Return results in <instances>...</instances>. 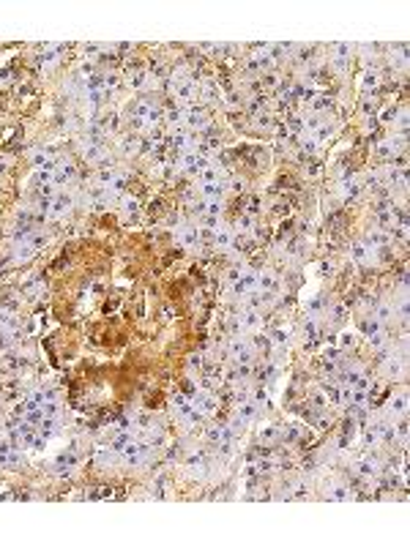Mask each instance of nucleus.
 Segmentation results:
<instances>
[{
    "label": "nucleus",
    "mask_w": 410,
    "mask_h": 546,
    "mask_svg": "<svg viewBox=\"0 0 410 546\" xmlns=\"http://www.w3.org/2000/svg\"><path fill=\"white\" fill-rule=\"evenodd\" d=\"M356 470H359V475H364V478H375L380 472V462L372 459V456H364V459L356 462Z\"/></svg>",
    "instance_id": "ddd939ff"
},
{
    "label": "nucleus",
    "mask_w": 410,
    "mask_h": 546,
    "mask_svg": "<svg viewBox=\"0 0 410 546\" xmlns=\"http://www.w3.org/2000/svg\"><path fill=\"white\" fill-rule=\"evenodd\" d=\"M93 462L99 467H112V464H121V453L112 445H99V448H93Z\"/></svg>",
    "instance_id": "6e6552de"
},
{
    "label": "nucleus",
    "mask_w": 410,
    "mask_h": 546,
    "mask_svg": "<svg viewBox=\"0 0 410 546\" xmlns=\"http://www.w3.org/2000/svg\"><path fill=\"white\" fill-rule=\"evenodd\" d=\"M364 330H366V336H372V333H380V330H383V325H380L378 320L369 317V320H366V325H364Z\"/></svg>",
    "instance_id": "e433bc0d"
},
{
    "label": "nucleus",
    "mask_w": 410,
    "mask_h": 546,
    "mask_svg": "<svg viewBox=\"0 0 410 546\" xmlns=\"http://www.w3.org/2000/svg\"><path fill=\"white\" fill-rule=\"evenodd\" d=\"M192 404H194V410H197L200 415H213L216 413V407H219V399L211 394V391H197L194 394V399H192Z\"/></svg>",
    "instance_id": "39448f33"
},
{
    "label": "nucleus",
    "mask_w": 410,
    "mask_h": 546,
    "mask_svg": "<svg viewBox=\"0 0 410 546\" xmlns=\"http://www.w3.org/2000/svg\"><path fill=\"white\" fill-rule=\"evenodd\" d=\"M276 437H279V429H276L274 423H263V426H260V440H263V443H274Z\"/></svg>",
    "instance_id": "a878e982"
},
{
    "label": "nucleus",
    "mask_w": 410,
    "mask_h": 546,
    "mask_svg": "<svg viewBox=\"0 0 410 546\" xmlns=\"http://www.w3.org/2000/svg\"><path fill=\"white\" fill-rule=\"evenodd\" d=\"M203 213L219 216V213H222V199H203Z\"/></svg>",
    "instance_id": "c85d7f7f"
},
{
    "label": "nucleus",
    "mask_w": 410,
    "mask_h": 546,
    "mask_svg": "<svg viewBox=\"0 0 410 546\" xmlns=\"http://www.w3.org/2000/svg\"><path fill=\"white\" fill-rule=\"evenodd\" d=\"M30 164L36 167V170H44V167H47V170H52V167H55L47 150H33L30 153Z\"/></svg>",
    "instance_id": "aec40b11"
},
{
    "label": "nucleus",
    "mask_w": 410,
    "mask_h": 546,
    "mask_svg": "<svg viewBox=\"0 0 410 546\" xmlns=\"http://www.w3.org/2000/svg\"><path fill=\"white\" fill-rule=\"evenodd\" d=\"M369 347H372V349H383V347H385L383 330H380V333H372V336H369Z\"/></svg>",
    "instance_id": "c9c22d12"
},
{
    "label": "nucleus",
    "mask_w": 410,
    "mask_h": 546,
    "mask_svg": "<svg viewBox=\"0 0 410 546\" xmlns=\"http://www.w3.org/2000/svg\"><path fill=\"white\" fill-rule=\"evenodd\" d=\"M320 126H323V121L317 118V115H309L307 121H304V128H307V134H314Z\"/></svg>",
    "instance_id": "2f4dec72"
},
{
    "label": "nucleus",
    "mask_w": 410,
    "mask_h": 546,
    "mask_svg": "<svg viewBox=\"0 0 410 546\" xmlns=\"http://www.w3.org/2000/svg\"><path fill=\"white\" fill-rule=\"evenodd\" d=\"M279 279H276L274 271H257V290H265V292H274Z\"/></svg>",
    "instance_id": "f3484780"
},
{
    "label": "nucleus",
    "mask_w": 410,
    "mask_h": 546,
    "mask_svg": "<svg viewBox=\"0 0 410 546\" xmlns=\"http://www.w3.org/2000/svg\"><path fill=\"white\" fill-rule=\"evenodd\" d=\"M203 366V355H192L189 358V372H194V369Z\"/></svg>",
    "instance_id": "37998d69"
},
{
    "label": "nucleus",
    "mask_w": 410,
    "mask_h": 546,
    "mask_svg": "<svg viewBox=\"0 0 410 546\" xmlns=\"http://www.w3.org/2000/svg\"><path fill=\"white\" fill-rule=\"evenodd\" d=\"M385 243H388V238H385L383 232H378V229H372L369 235L364 238V246H369L372 251H375V248H380V246H385Z\"/></svg>",
    "instance_id": "5701e85b"
},
{
    "label": "nucleus",
    "mask_w": 410,
    "mask_h": 546,
    "mask_svg": "<svg viewBox=\"0 0 410 546\" xmlns=\"http://www.w3.org/2000/svg\"><path fill=\"white\" fill-rule=\"evenodd\" d=\"M33 254H36V248L30 243H17L14 246V262H27Z\"/></svg>",
    "instance_id": "412c9836"
},
{
    "label": "nucleus",
    "mask_w": 410,
    "mask_h": 546,
    "mask_svg": "<svg viewBox=\"0 0 410 546\" xmlns=\"http://www.w3.org/2000/svg\"><path fill=\"white\" fill-rule=\"evenodd\" d=\"M238 227H241V229H252V227H255V219H252V216H241V219H238Z\"/></svg>",
    "instance_id": "ea45409f"
},
{
    "label": "nucleus",
    "mask_w": 410,
    "mask_h": 546,
    "mask_svg": "<svg viewBox=\"0 0 410 546\" xmlns=\"http://www.w3.org/2000/svg\"><path fill=\"white\" fill-rule=\"evenodd\" d=\"M238 104H241V99H238V93L227 96V107H238Z\"/></svg>",
    "instance_id": "49530a36"
},
{
    "label": "nucleus",
    "mask_w": 410,
    "mask_h": 546,
    "mask_svg": "<svg viewBox=\"0 0 410 546\" xmlns=\"http://www.w3.org/2000/svg\"><path fill=\"white\" fill-rule=\"evenodd\" d=\"M142 437H145V445H154V448H159V445L167 443V434L161 426H145V432H142Z\"/></svg>",
    "instance_id": "2eb2a0df"
},
{
    "label": "nucleus",
    "mask_w": 410,
    "mask_h": 546,
    "mask_svg": "<svg viewBox=\"0 0 410 546\" xmlns=\"http://www.w3.org/2000/svg\"><path fill=\"white\" fill-rule=\"evenodd\" d=\"M227 183H230V189H235V191H244V186H246L244 178H230Z\"/></svg>",
    "instance_id": "79ce46f5"
},
{
    "label": "nucleus",
    "mask_w": 410,
    "mask_h": 546,
    "mask_svg": "<svg viewBox=\"0 0 410 546\" xmlns=\"http://www.w3.org/2000/svg\"><path fill=\"white\" fill-rule=\"evenodd\" d=\"M123 150H126V153H137V150H140V145H137V140H123Z\"/></svg>",
    "instance_id": "a19ab883"
},
{
    "label": "nucleus",
    "mask_w": 410,
    "mask_h": 546,
    "mask_svg": "<svg viewBox=\"0 0 410 546\" xmlns=\"http://www.w3.org/2000/svg\"><path fill=\"white\" fill-rule=\"evenodd\" d=\"M173 88H175V96H178V101L183 104V107L192 101L194 96H197V82H194V79H189V82H178V85H173Z\"/></svg>",
    "instance_id": "f8f14e48"
},
{
    "label": "nucleus",
    "mask_w": 410,
    "mask_h": 546,
    "mask_svg": "<svg viewBox=\"0 0 410 546\" xmlns=\"http://www.w3.org/2000/svg\"><path fill=\"white\" fill-rule=\"evenodd\" d=\"M328 500H333V502L350 500V489H347V486H333V489L328 492Z\"/></svg>",
    "instance_id": "cd10ccee"
},
{
    "label": "nucleus",
    "mask_w": 410,
    "mask_h": 546,
    "mask_svg": "<svg viewBox=\"0 0 410 546\" xmlns=\"http://www.w3.org/2000/svg\"><path fill=\"white\" fill-rule=\"evenodd\" d=\"M148 451H151V445L128 440V443L123 445L118 453H121V462L123 464H128V467H142V464L148 462Z\"/></svg>",
    "instance_id": "f257e3e1"
},
{
    "label": "nucleus",
    "mask_w": 410,
    "mask_h": 546,
    "mask_svg": "<svg viewBox=\"0 0 410 546\" xmlns=\"http://www.w3.org/2000/svg\"><path fill=\"white\" fill-rule=\"evenodd\" d=\"M44 292H47V287H44V284H36V287L30 290V298H41Z\"/></svg>",
    "instance_id": "c03bdc74"
},
{
    "label": "nucleus",
    "mask_w": 410,
    "mask_h": 546,
    "mask_svg": "<svg viewBox=\"0 0 410 546\" xmlns=\"http://www.w3.org/2000/svg\"><path fill=\"white\" fill-rule=\"evenodd\" d=\"M399 150H405V140H402V137H397V140H394V137H388V140H383L378 145V153L383 156V159H394Z\"/></svg>",
    "instance_id": "9d476101"
},
{
    "label": "nucleus",
    "mask_w": 410,
    "mask_h": 546,
    "mask_svg": "<svg viewBox=\"0 0 410 546\" xmlns=\"http://www.w3.org/2000/svg\"><path fill=\"white\" fill-rule=\"evenodd\" d=\"M74 199H77L74 194H63V191H58V194H55V202L50 205V213H47V216L55 219V222H58V219H66L71 213V208H74Z\"/></svg>",
    "instance_id": "7ed1b4c3"
},
{
    "label": "nucleus",
    "mask_w": 410,
    "mask_h": 546,
    "mask_svg": "<svg viewBox=\"0 0 410 546\" xmlns=\"http://www.w3.org/2000/svg\"><path fill=\"white\" fill-rule=\"evenodd\" d=\"M232 246V229L230 227H219L216 229V248H230Z\"/></svg>",
    "instance_id": "4be33fe9"
},
{
    "label": "nucleus",
    "mask_w": 410,
    "mask_h": 546,
    "mask_svg": "<svg viewBox=\"0 0 410 546\" xmlns=\"http://www.w3.org/2000/svg\"><path fill=\"white\" fill-rule=\"evenodd\" d=\"M339 401H342L345 407H350L353 401H356V391H353V385L342 382V388H339Z\"/></svg>",
    "instance_id": "bb28decb"
},
{
    "label": "nucleus",
    "mask_w": 410,
    "mask_h": 546,
    "mask_svg": "<svg viewBox=\"0 0 410 546\" xmlns=\"http://www.w3.org/2000/svg\"><path fill=\"white\" fill-rule=\"evenodd\" d=\"M235 325L241 328V333H252V330L263 328V317H260V311H257V309H244L241 314H238Z\"/></svg>",
    "instance_id": "423d86ee"
},
{
    "label": "nucleus",
    "mask_w": 410,
    "mask_h": 546,
    "mask_svg": "<svg viewBox=\"0 0 410 546\" xmlns=\"http://www.w3.org/2000/svg\"><path fill=\"white\" fill-rule=\"evenodd\" d=\"M372 320H378L380 325L391 323V320H394V303H391V300H383V303H378V309L372 311Z\"/></svg>",
    "instance_id": "a211bd4d"
},
{
    "label": "nucleus",
    "mask_w": 410,
    "mask_h": 546,
    "mask_svg": "<svg viewBox=\"0 0 410 546\" xmlns=\"http://www.w3.org/2000/svg\"><path fill=\"white\" fill-rule=\"evenodd\" d=\"M58 52H60V47H47V50L41 52V63H44L47 69H52V66L58 63V57H60Z\"/></svg>",
    "instance_id": "393cba45"
},
{
    "label": "nucleus",
    "mask_w": 410,
    "mask_h": 546,
    "mask_svg": "<svg viewBox=\"0 0 410 546\" xmlns=\"http://www.w3.org/2000/svg\"><path fill=\"white\" fill-rule=\"evenodd\" d=\"M361 189H364V186H361V180H359V178H353V175H350V178H345V180H342L339 194H342V199H356V197L361 194Z\"/></svg>",
    "instance_id": "4468645a"
},
{
    "label": "nucleus",
    "mask_w": 410,
    "mask_h": 546,
    "mask_svg": "<svg viewBox=\"0 0 410 546\" xmlns=\"http://www.w3.org/2000/svg\"><path fill=\"white\" fill-rule=\"evenodd\" d=\"M17 328V320H14V314L11 311H0V330H14Z\"/></svg>",
    "instance_id": "c756f323"
},
{
    "label": "nucleus",
    "mask_w": 410,
    "mask_h": 546,
    "mask_svg": "<svg viewBox=\"0 0 410 546\" xmlns=\"http://www.w3.org/2000/svg\"><path fill=\"white\" fill-rule=\"evenodd\" d=\"M301 148H304L307 153H314L320 145H317V140H314L312 134H304V137H301Z\"/></svg>",
    "instance_id": "473e14b6"
},
{
    "label": "nucleus",
    "mask_w": 410,
    "mask_h": 546,
    "mask_svg": "<svg viewBox=\"0 0 410 546\" xmlns=\"http://www.w3.org/2000/svg\"><path fill=\"white\" fill-rule=\"evenodd\" d=\"M197 96L205 99V101H219V99H222V90H219V85L213 82V79H205L203 85H197Z\"/></svg>",
    "instance_id": "dca6fc26"
},
{
    "label": "nucleus",
    "mask_w": 410,
    "mask_h": 546,
    "mask_svg": "<svg viewBox=\"0 0 410 546\" xmlns=\"http://www.w3.org/2000/svg\"><path fill=\"white\" fill-rule=\"evenodd\" d=\"M180 126H186L189 131H197V128H208L211 126V121H208V115L203 112V109H183V123Z\"/></svg>",
    "instance_id": "0eeeda50"
},
{
    "label": "nucleus",
    "mask_w": 410,
    "mask_h": 546,
    "mask_svg": "<svg viewBox=\"0 0 410 546\" xmlns=\"http://www.w3.org/2000/svg\"><path fill=\"white\" fill-rule=\"evenodd\" d=\"M287 336H290V330H287V328H284V330L279 328V330H274V333H271V339H274V344H276V347H282V344H287Z\"/></svg>",
    "instance_id": "f704fd0d"
},
{
    "label": "nucleus",
    "mask_w": 410,
    "mask_h": 546,
    "mask_svg": "<svg viewBox=\"0 0 410 546\" xmlns=\"http://www.w3.org/2000/svg\"><path fill=\"white\" fill-rule=\"evenodd\" d=\"M205 437L211 440V443H222V445H227V440L232 437V432H230V426H211V429L205 432Z\"/></svg>",
    "instance_id": "6ab92c4d"
},
{
    "label": "nucleus",
    "mask_w": 410,
    "mask_h": 546,
    "mask_svg": "<svg viewBox=\"0 0 410 546\" xmlns=\"http://www.w3.org/2000/svg\"><path fill=\"white\" fill-rule=\"evenodd\" d=\"M375 85H378V74H375V71H364L361 79H359V88L369 90V88H375Z\"/></svg>",
    "instance_id": "7c9ffc66"
},
{
    "label": "nucleus",
    "mask_w": 410,
    "mask_h": 546,
    "mask_svg": "<svg viewBox=\"0 0 410 546\" xmlns=\"http://www.w3.org/2000/svg\"><path fill=\"white\" fill-rule=\"evenodd\" d=\"M175 238H178V243L183 248H197L200 241H203V232H200V227H194V224H178Z\"/></svg>",
    "instance_id": "20e7f679"
},
{
    "label": "nucleus",
    "mask_w": 410,
    "mask_h": 546,
    "mask_svg": "<svg viewBox=\"0 0 410 546\" xmlns=\"http://www.w3.org/2000/svg\"><path fill=\"white\" fill-rule=\"evenodd\" d=\"M128 85H131V88H145V85H151V76L140 71V74H134L131 79H128Z\"/></svg>",
    "instance_id": "72a5a7b5"
},
{
    "label": "nucleus",
    "mask_w": 410,
    "mask_h": 546,
    "mask_svg": "<svg viewBox=\"0 0 410 546\" xmlns=\"http://www.w3.org/2000/svg\"><path fill=\"white\" fill-rule=\"evenodd\" d=\"M408 413V394H399V396H394V399H388V404H385V418H397V415H405Z\"/></svg>",
    "instance_id": "1a4fd4ad"
},
{
    "label": "nucleus",
    "mask_w": 410,
    "mask_h": 546,
    "mask_svg": "<svg viewBox=\"0 0 410 546\" xmlns=\"http://www.w3.org/2000/svg\"><path fill=\"white\" fill-rule=\"evenodd\" d=\"M353 344V330H342L339 333V347L345 349V347H350Z\"/></svg>",
    "instance_id": "4c0bfd02"
},
{
    "label": "nucleus",
    "mask_w": 410,
    "mask_h": 546,
    "mask_svg": "<svg viewBox=\"0 0 410 546\" xmlns=\"http://www.w3.org/2000/svg\"><path fill=\"white\" fill-rule=\"evenodd\" d=\"M99 50H102V44H85V52H88V55H96Z\"/></svg>",
    "instance_id": "de8ad7c7"
},
{
    "label": "nucleus",
    "mask_w": 410,
    "mask_h": 546,
    "mask_svg": "<svg viewBox=\"0 0 410 546\" xmlns=\"http://www.w3.org/2000/svg\"><path fill=\"white\" fill-rule=\"evenodd\" d=\"M227 349H230L232 361H235L238 366H249V363L255 361V347H252L249 339H244V336H235Z\"/></svg>",
    "instance_id": "f03ea898"
},
{
    "label": "nucleus",
    "mask_w": 410,
    "mask_h": 546,
    "mask_svg": "<svg viewBox=\"0 0 410 546\" xmlns=\"http://www.w3.org/2000/svg\"><path fill=\"white\" fill-rule=\"evenodd\" d=\"M345 317H347V309L342 303H336V306H333V320H339V323H342Z\"/></svg>",
    "instance_id": "58836bf2"
},
{
    "label": "nucleus",
    "mask_w": 410,
    "mask_h": 546,
    "mask_svg": "<svg viewBox=\"0 0 410 546\" xmlns=\"http://www.w3.org/2000/svg\"><path fill=\"white\" fill-rule=\"evenodd\" d=\"M312 107H314V109H326V107H331V101L320 96V99H314V104H312Z\"/></svg>",
    "instance_id": "a18cd8bd"
},
{
    "label": "nucleus",
    "mask_w": 410,
    "mask_h": 546,
    "mask_svg": "<svg viewBox=\"0 0 410 546\" xmlns=\"http://www.w3.org/2000/svg\"><path fill=\"white\" fill-rule=\"evenodd\" d=\"M350 260L356 262V265H369V262H375V251H372L369 246H364V243H356V246L350 248Z\"/></svg>",
    "instance_id": "9b49d317"
},
{
    "label": "nucleus",
    "mask_w": 410,
    "mask_h": 546,
    "mask_svg": "<svg viewBox=\"0 0 410 546\" xmlns=\"http://www.w3.org/2000/svg\"><path fill=\"white\" fill-rule=\"evenodd\" d=\"M121 210H123V216H137V210H140V202H137L134 197H126L123 194V199H121Z\"/></svg>",
    "instance_id": "b1692460"
}]
</instances>
